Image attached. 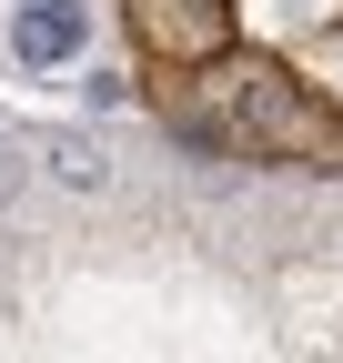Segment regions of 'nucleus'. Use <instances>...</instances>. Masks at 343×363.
Wrapping results in <instances>:
<instances>
[{
	"instance_id": "nucleus-1",
	"label": "nucleus",
	"mask_w": 343,
	"mask_h": 363,
	"mask_svg": "<svg viewBox=\"0 0 343 363\" xmlns=\"http://www.w3.org/2000/svg\"><path fill=\"white\" fill-rule=\"evenodd\" d=\"M182 111H202L212 101V121L232 131L242 152H273V162H303V152H323V131H333V101L303 81V71H283V61H263V51H212V61H192V91H172Z\"/></svg>"
},
{
	"instance_id": "nucleus-2",
	"label": "nucleus",
	"mask_w": 343,
	"mask_h": 363,
	"mask_svg": "<svg viewBox=\"0 0 343 363\" xmlns=\"http://www.w3.org/2000/svg\"><path fill=\"white\" fill-rule=\"evenodd\" d=\"M132 30H142V51L192 71L212 51H232V0H132Z\"/></svg>"
},
{
	"instance_id": "nucleus-3",
	"label": "nucleus",
	"mask_w": 343,
	"mask_h": 363,
	"mask_svg": "<svg viewBox=\"0 0 343 363\" xmlns=\"http://www.w3.org/2000/svg\"><path fill=\"white\" fill-rule=\"evenodd\" d=\"M81 40V0H21V61H61Z\"/></svg>"
},
{
	"instance_id": "nucleus-4",
	"label": "nucleus",
	"mask_w": 343,
	"mask_h": 363,
	"mask_svg": "<svg viewBox=\"0 0 343 363\" xmlns=\"http://www.w3.org/2000/svg\"><path fill=\"white\" fill-rule=\"evenodd\" d=\"M303 81L323 91V101H333V111H343V21H333V30L313 40V51H303Z\"/></svg>"
}]
</instances>
